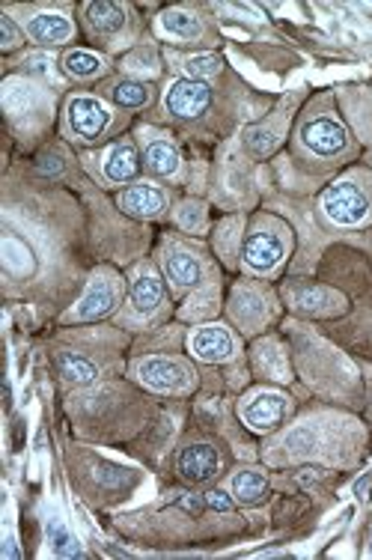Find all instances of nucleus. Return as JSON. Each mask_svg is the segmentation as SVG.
<instances>
[{
    "instance_id": "1",
    "label": "nucleus",
    "mask_w": 372,
    "mask_h": 560,
    "mask_svg": "<svg viewBox=\"0 0 372 560\" xmlns=\"http://www.w3.org/2000/svg\"><path fill=\"white\" fill-rule=\"evenodd\" d=\"M286 253H289V230L283 227V224L266 218L248 233L241 257L250 271L268 274L286 260Z\"/></svg>"
},
{
    "instance_id": "2",
    "label": "nucleus",
    "mask_w": 372,
    "mask_h": 560,
    "mask_svg": "<svg viewBox=\"0 0 372 560\" xmlns=\"http://www.w3.org/2000/svg\"><path fill=\"white\" fill-rule=\"evenodd\" d=\"M322 209L337 227H358L372 215V194L360 179H340L325 191Z\"/></svg>"
},
{
    "instance_id": "3",
    "label": "nucleus",
    "mask_w": 372,
    "mask_h": 560,
    "mask_svg": "<svg viewBox=\"0 0 372 560\" xmlns=\"http://www.w3.org/2000/svg\"><path fill=\"white\" fill-rule=\"evenodd\" d=\"M134 372L146 388L164 394H188L194 388V370L179 358H143Z\"/></svg>"
},
{
    "instance_id": "4",
    "label": "nucleus",
    "mask_w": 372,
    "mask_h": 560,
    "mask_svg": "<svg viewBox=\"0 0 372 560\" xmlns=\"http://www.w3.org/2000/svg\"><path fill=\"white\" fill-rule=\"evenodd\" d=\"M122 298V283L113 278L111 271H99L95 278L90 280V287H86L84 298L77 301V308L68 313V319L75 322H95L107 317L116 304Z\"/></svg>"
},
{
    "instance_id": "5",
    "label": "nucleus",
    "mask_w": 372,
    "mask_h": 560,
    "mask_svg": "<svg viewBox=\"0 0 372 560\" xmlns=\"http://www.w3.org/2000/svg\"><path fill=\"white\" fill-rule=\"evenodd\" d=\"M164 107L176 120H197L212 107V87L194 78H179L164 90Z\"/></svg>"
},
{
    "instance_id": "6",
    "label": "nucleus",
    "mask_w": 372,
    "mask_h": 560,
    "mask_svg": "<svg viewBox=\"0 0 372 560\" xmlns=\"http://www.w3.org/2000/svg\"><path fill=\"white\" fill-rule=\"evenodd\" d=\"M239 415L253 432H271L286 420L289 399L283 397L280 390H257V394H250L248 399H241Z\"/></svg>"
},
{
    "instance_id": "7",
    "label": "nucleus",
    "mask_w": 372,
    "mask_h": 560,
    "mask_svg": "<svg viewBox=\"0 0 372 560\" xmlns=\"http://www.w3.org/2000/svg\"><path fill=\"white\" fill-rule=\"evenodd\" d=\"M66 123L77 141H95L111 125V107L93 96H75L66 105Z\"/></svg>"
},
{
    "instance_id": "8",
    "label": "nucleus",
    "mask_w": 372,
    "mask_h": 560,
    "mask_svg": "<svg viewBox=\"0 0 372 560\" xmlns=\"http://www.w3.org/2000/svg\"><path fill=\"white\" fill-rule=\"evenodd\" d=\"M301 143L307 146L313 155L331 159L349 150V132L337 116H313L301 125Z\"/></svg>"
},
{
    "instance_id": "9",
    "label": "nucleus",
    "mask_w": 372,
    "mask_h": 560,
    "mask_svg": "<svg viewBox=\"0 0 372 560\" xmlns=\"http://www.w3.org/2000/svg\"><path fill=\"white\" fill-rule=\"evenodd\" d=\"M188 349L197 361L218 363V361H230L236 355V340H232V334L223 326H200L191 331Z\"/></svg>"
},
{
    "instance_id": "10",
    "label": "nucleus",
    "mask_w": 372,
    "mask_h": 560,
    "mask_svg": "<svg viewBox=\"0 0 372 560\" xmlns=\"http://www.w3.org/2000/svg\"><path fill=\"white\" fill-rule=\"evenodd\" d=\"M218 468H221V456L212 445H188L176 456V471L188 483H205V480L218 474Z\"/></svg>"
},
{
    "instance_id": "11",
    "label": "nucleus",
    "mask_w": 372,
    "mask_h": 560,
    "mask_svg": "<svg viewBox=\"0 0 372 560\" xmlns=\"http://www.w3.org/2000/svg\"><path fill=\"white\" fill-rule=\"evenodd\" d=\"M289 304L301 313H313V317H328V313H337L346 308V298L340 292L328 289V287H313V283H298V287L286 289Z\"/></svg>"
},
{
    "instance_id": "12",
    "label": "nucleus",
    "mask_w": 372,
    "mask_h": 560,
    "mask_svg": "<svg viewBox=\"0 0 372 560\" xmlns=\"http://www.w3.org/2000/svg\"><path fill=\"white\" fill-rule=\"evenodd\" d=\"M120 209L125 215H134V218H159L168 209V194L159 185L137 182L120 194Z\"/></svg>"
},
{
    "instance_id": "13",
    "label": "nucleus",
    "mask_w": 372,
    "mask_h": 560,
    "mask_svg": "<svg viewBox=\"0 0 372 560\" xmlns=\"http://www.w3.org/2000/svg\"><path fill=\"white\" fill-rule=\"evenodd\" d=\"M164 271H168V278L176 289H188V287H197L200 278H203V265L200 260L194 257L191 251L185 248H168L164 251Z\"/></svg>"
},
{
    "instance_id": "14",
    "label": "nucleus",
    "mask_w": 372,
    "mask_h": 560,
    "mask_svg": "<svg viewBox=\"0 0 372 560\" xmlns=\"http://www.w3.org/2000/svg\"><path fill=\"white\" fill-rule=\"evenodd\" d=\"M27 33L42 45H63L75 36V24L63 13H36L27 18Z\"/></svg>"
},
{
    "instance_id": "15",
    "label": "nucleus",
    "mask_w": 372,
    "mask_h": 560,
    "mask_svg": "<svg viewBox=\"0 0 372 560\" xmlns=\"http://www.w3.org/2000/svg\"><path fill=\"white\" fill-rule=\"evenodd\" d=\"M164 301V283L152 269H141L132 278V308L141 317H150L161 308Z\"/></svg>"
},
{
    "instance_id": "16",
    "label": "nucleus",
    "mask_w": 372,
    "mask_h": 560,
    "mask_svg": "<svg viewBox=\"0 0 372 560\" xmlns=\"http://www.w3.org/2000/svg\"><path fill=\"white\" fill-rule=\"evenodd\" d=\"M230 313H232V319L236 322H241L244 328L248 331H257L262 322L268 319V304H266V298L259 296L257 289H236V296H232V301H230Z\"/></svg>"
},
{
    "instance_id": "17",
    "label": "nucleus",
    "mask_w": 372,
    "mask_h": 560,
    "mask_svg": "<svg viewBox=\"0 0 372 560\" xmlns=\"http://www.w3.org/2000/svg\"><path fill=\"white\" fill-rule=\"evenodd\" d=\"M137 173H141V155H137L134 143H129V141L116 143L104 159V179L122 185V182L134 179Z\"/></svg>"
},
{
    "instance_id": "18",
    "label": "nucleus",
    "mask_w": 372,
    "mask_h": 560,
    "mask_svg": "<svg viewBox=\"0 0 372 560\" xmlns=\"http://www.w3.org/2000/svg\"><path fill=\"white\" fill-rule=\"evenodd\" d=\"M0 253H4V265L9 274H15V278H27V274H33L36 269V260L31 248L18 239L13 233H4V242H0Z\"/></svg>"
},
{
    "instance_id": "19",
    "label": "nucleus",
    "mask_w": 372,
    "mask_h": 560,
    "mask_svg": "<svg viewBox=\"0 0 372 560\" xmlns=\"http://www.w3.org/2000/svg\"><path fill=\"white\" fill-rule=\"evenodd\" d=\"M143 164L150 167L155 176H176L179 173V150L170 141H150L143 150Z\"/></svg>"
},
{
    "instance_id": "20",
    "label": "nucleus",
    "mask_w": 372,
    "mask_h": 560,
    "mask_svg": "<svg viewBox=\"0 0 372 560\" xmlns=\"http://www.w3.org/2000/svg\"><path fill=\"white\" fill-rule=\"evenodd\" d=\"M57 367H60V376L68 385H93L99 379V367L90 358L77 355V352H60L57 355Z\"/></svg>"
},
{
    "instance_id": "21",
    "label": "nucleus",
    "mask_w": 372,
    "mask_h": 560,
    "mask_svg": "<svg viewBox=\"0 0 372 560\" xmlns=\"http://www.w3.org/2000/svg\"><path fill=\"white\" fill-rule=\"evenodd\" d=\"M86 24H90L93 33H102V36H111L116 31H122L125 24V9L120 4H90L86 6Z\"/></svg>"
},
{
    "instance_id": "22",
    "label": "nucleus",
    "mask_w": 372,
    "mask_h": 560,
    "mask_svg": "<svg viewBox=\"0 0 372 560\" xmlns=\"http://www.w3.org/2000/svg\"><path fill=\"white\" fill-rule=\"evenodd\" d=\"M39 102H42V93H39L33 84H24V81H6L4 84V107L9 116L31 114Z\"/></svg>"
},
{
    "instance_id": "23",
    "label": "nucleus",
    "mask_w": 372,
    "mask_h": 560,
    "mask_svg": "<svg viewBox=\"0 0 372 560\" xmlns=\"http://www.w3.org/2000/svg\"><path fill=\"white\" fill-rule=\"evenodd\" d=\"M232 495H236L241 504H262L268 495V480L259 474V471H239L236 477H232Z\"/></svg>"
},
{
    "instance_id": "24",
    "label": "nucleus",
    "mask_w": 372,
    "mask_h": 560,
    "mask_svg": "<svg viewBox=\"0 0 372 560\" xmlns=\"http://www.w3.org/2000/svg\"><path fill=\"white\" fill-rule=\"evenodd\" d=\"M161 31L168 36L185 39V42H194V39L203 36V24L197 15L185 13V9H168L161 15Z\"/></svg>"
},
{
    "instance_id": "25",
    "label": "nucleus",
    "mask_w": 372,
    "mask_h": 560,
    "mask_svg": "<svg viewBox=\"0 0 372 560\" xmlns=\"http://www.w3.org/2000/svg\"><path fill=\"white\" fill-rule=\"evenodd\" d=\"M257 367L266 372L274 381H289V363H286V352H283L274 340H266L257 346Z\"/></svg>"
},
{
    "instance_id": "26",
    "label": "nucleus",
    "mask_w": 372,
    "mask_h": 560,
    "mask_svg": "<svg viewBox=\"0 0 372 560\" xmlns=\"http://www.w3.org/2000/svg\"><path fill=\"white\" fill-rule=\"evenodd\" d=\"M63 69H66V75H72V78H99L107 63L102 60L99 54H93V51H68L63 57Z\"/></svg>"
},
{
    "instance_id": "27",
    "label": "nucleus",
    "mask_w": 372,
    "mask_h": 560,
    "mask_svg": "<svg viewBox=\"0 0 372 560\" xmlns=\"http://www.w3.org/2000/svg\"><path fill=\"white\" fill-rule=\"evenodd\" d=\"M152 99V90L141 81H122L113 87V102L120 107H143L150 105Z\"/></svg>"
},
{
    "instance_id": "28",
    "label": "nucleus",
    "mask_w": 372,
    "mask_h": 560,
    "mask_svg": "<svg viewBox=\"0 0 372 560\" xmlns=\"http://www.w3.org/2000/svg\"><path fill=\"white\" fill-rule=\"evenodd\" d=\"M244 143L250 146V152L257 155H268L277 150L280 143V132L274 125H253V129L244 132Z\"/></svg>"
},
{
    "instance_id": "29",
    "label": "nucleus",
    "mask_w": 372,
    "mask_h": 560,
    "mask_svg": "<svg viewBox=\"0 0 372 560\" xmlns=\"http://www.w3.org/2000/svg\"><path fill=\"white\" fill-rule=\"evenodd\" d=\"M223 60L218 54H197V57H188L185 60V78H194V81H205V78H214L221 72Z\"/></svg>"
},
{
    "instance_id": "30",
    "label": "nucleus",
    "mask_w": 372,
    "mask_h": 560,
    "mask_svg": "<svg viewBox=\"0 0 372 560\" xmlns=\"http://www.w3.org/2000/svg\"><path fill=\"white\" fill-rule=\"evenodd\" d=\"M48 534H51V552L57 557H84L81 546H77V539L68 534V530L60 522H51V530H48Z\"/></svg>"
},
{
    "instance_id": "31",
    "label": "nucleus",
    "mask_w": 372,
    "mask_h": 560,
    "mask_svg": "<svg viewBox=\"0 0 372 560\" xmlns=\"http://www.w3.org/2000/svg\"><path fill=\"white\" fill-rule=\"evenodd\" d=\"M176 218H179L185 230H200L205 224V209L200 203H182L179 212H176Z\"/></svg>"
},
{
    "instance_id": "32",
    "label": "nucleus",
    "mask_w": 372,
    "mask_h": 560,
    "mask_svg": "<svg viewBox=\"0 0 372 560\" xmlns=\"http://www.w3.org/2000/svg\"><path fill=\"white\" fill-rule=\"evenodd\" d=\"M0 31H4V39H0V48H4V51H13V48L24 42V33L18 31L9 15H0Z\"/></svg>"
},
{
    "instance_id": "33",
    "label": "nucleus",
    "mask_w": 372,
    "mask_h": 560,
    "mask_svg": "<svg viewBox=\"0 0 372 560\" xmlns=\"http://www.w3.org/2000/svg\"><path fill=\"white\" fill-rule=\"evenodd\" d=\"M205 504L212 510H218V513H232V500L227 492H221V489H212V492H205Z\"/></svg>"
},
{
    "instance_id": "34",
    "label": "nucleus",
    "mask_w": 372,
    "mask_h": 560,
    "mask_svg": "<svg viewBox=\"0 0 372 560\" xmlns=\"http://www.w3.org/2000/svg\"><path fill=\"white\" fill-rule=\"evenodd\" d=\"M179 507L185 510V513H191V516H203V510H205V495H182V498H179Z\"/></svg>"
},
{
    "instance_id": "35",
    "label": "nucleus",
    "mask_w": 372,
    "mask_h": 560,
    "mask_svg": "<svg viewBox=\"0 0 372 560\" xmlns=\"http://www.w3.org/2000/svg\"><path fill=\"white\" fill-rule=\"evenodd\" d=\"M24 66L31 69V72H39V75H51V60L48 57H27Z\"/></svg>"
},
{
    "instance_id": "36",
    "label": "nucleus",
    "mask_w": 372,
    "mask_h": 560,
    "mask_svg": "<svg viewBox=\"0 0 372 560\" xmlns=\"http://www.w3.org/2000/svg\"><path fill=\"white\" fill-rule=\"evenodd\" d=\"M369 161H372V159H369Z\"/></svg>"
}]
</instances>
